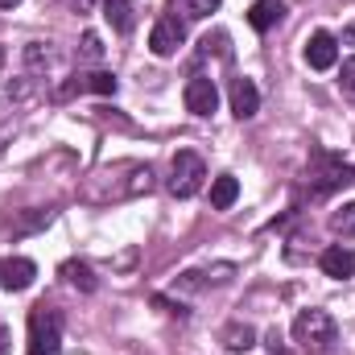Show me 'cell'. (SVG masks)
<instances>
[{"mask_svg":"<svg viewBox=\"0 0 355 355\" xmlns=\"http://www.w3.org/2000/svg\"><path fill=\"white\" fill-rule=\"evenodd\" d=\"M149 190H153V166H145V162H112V166H99L95 174L83 178L79 198L91 202V207H112V202L141 198Z\"/></svg>","mask_w":355,"mask_h":355,"instance_id":"cell-1","label":"cell"},{"mask_svg":"<svg viewBox=\"0 0 355 355\" xmlns=\"http://www.w3.org/2000/svg\"><path fill=\"white\" fill-rule=\"evenodd\" d=\"M25 352L29 355H58L62 352V314L46 302H37L29 310L25 322Z\"/></svg>","mask_w":355,"mask_h":355,"instance_id":"cell-2","label":"cell"},{"mask_svg":"<svg viewBox=\"0 0 355 355\" xmlns=\"http://www.w3.org/2000/svg\"><path fill=\"white\" fill-rule=\"evenodd\" d=\"M310 182H314L318 194H331V190L355 182V166L347 157L331 153V149H310Z\"/></svg>","mask_w":355,"mask_h":355,"instance_id":"cell-3","label":"cell"},{"mask_svg":"<svg viewBox=\"0 0 355 355\" xmlns=\"http://www.w3.org/2000/svg\"><path fill=\"white\" fill-rule=\"evenodd\" d=\"M207 182V162L194 149H178L170 162V194L174 198H194Z\"/></svg>","mask_w":355,"mask_h":355,"instance_id":"cell-4","label":"cell"},{"mask_svg":"<svg viewBox=\"0 0 355 355\" xmlns=\"http://www.w3.org/2000/svg\"><path fill=\"white\" fill-rule=\"evenodd\" d=\"M293 343H302L306 352H327L335 343V318L327 310H302L293 318Z\"/></svg>","mask_w":355,"mask_h":355,"instance_id":"cell-5","label":"cell"},{"mask_svg":"<svg viewBox=\"0 0 355 355\" xmlns=\"http://www.w3.org/2000/svg\"><path fill=\"white\" fill-rule=\"evenodd\" d=\"M182 46H186V21L182 17H162L149 33V50L157 58H174Z\"/></svg>","mask_w":355,"mask_h":355,"instance_id":"cell-6","label":"cell"},{"mask_svg":"<svg viewBox=\"0 0 355 355\" xmlns=\"http://www.w3.org/2000/svg\"><path fill=\"white\" fill-rule=\"evenodd\" d=\"M182 95H186V112H194V116H215V107H219V87L211 75H190Z\"/></svg>","mask_w":355,"mask_h":355,"instance_id":"cell-7","label":"cell"},{"mask_svg":"<svg viewBox=\"0 0 355 355\" xmlns=\"http://www.w3.org/2000/svg\"><path fill=\"white\" fill-rule=\"evenodd\" d=\"M227 99H232V116H236V120H252V116L261 112V87H257L248 75L232 79V91H227Z\"/></svg>","mask_w":355,"mask_h":355,"instance_id":"cell-8","label":"cell"},{"mask_svg":"<svg viewBox=\"0 0 355 355\" xmlns=\"http://www.w3.org/2000/svg\"><path fill=\"white\" fill-rule=\"evenodd\" d=\"M33 277H37V265H33L29 257H8V261H0V289H8V293L29 289Z\"/></svg>","mask_w":355,"mask_h":355,"instance_id":"cell-9","label":"cell"},{"mask_svg":"<svg viewBox=\"0 0 355 355\" xmlns=\"http://www.w3.org/2000/svg\"><path fill=\"white\" fill-rule=\"evenodd\" d=\"M306 62H310L314 71H331V67L339 62V42H335V33H327V29L310 33V42H306Z\"/></svg>","mask_w":355,"mask_h":355,"instance_id":"cell-10","label":"cell"},{"mask_svg":"<svg viewBox=\"0 0 355 355\" xmlns=\"http://www.w3.org/2000/svg\"><path fill=\"white\" fill-rule=\"evenodd\" d=\"M318 268H322L331 281H347V277H355V252L343 248V244H331V248L318 252Z\"/></svg>","mask_w":355,"mask_h":355,"instance_id":"cell-11","label":"cell"},{"mask_svg":"<svg viewBox=\"0 0 355 355\" xmlns=\"http://www.w3.org/2000/svg\"><path fill=\"white\" fill-rule=\"evenodd\" d=\"M281 21H285V0H257V4L248 8V25H252L257 33L277 29Z\"/></svg>","mask_w":355,"mask_h":355,"instance_id":"cell-12","label":"cell"},{"mask_svg":"<svg viewBox=\"0 0 355 355\" xmlns=\"http://www.w3.org/2000/svg\"><path fill=\"white\" fill-rule=\"evenodd\" d=\"M219 343H223L227 352H236V355H240V352H252V347H257V327L236 318V322H227V327H223Z\"/></svg>","mask_w":355,"mask_h":355,"instance_id":"cell-13","label":"cell"},{"mask_svg":"<svg viewBox=\"0 0 355 355\" xmlns=\"http://www.w3.org/2000/svg\"><path fill=\"white\" fill-rule=\"evenodd\" d=\"M58 277H62V281H67L71 289H79V293H95V289H99V277L91 272L87 261H62Z\"/></svg>","mask_w":355,"mask_h":355,"instance_id":"cell-14","label":"cell"},{"mask_svg":"<svg viewBox=\"0 0 355 355\" xmlns=\"http://www.w3.org/2000/svg\"><path fill=\"white\" fill-rule=\"evenodd\" d=\"M99 8H103V21L116 33H128L132 29V0H99Z\"/></svg>","mask_w":355,"mask_h":355,"instance_id":"cell-15","label":"cell"},{"mask_svg":"<svg viewBox=\"0 0 355 355\" xmlns=\"http://www.w3.org/2000/svg\"><path fill=\"white\" fill-rule=\"evenodd\" d=\"M50 219H54V211H50V207H46V211H42V207H33V211H25V215H12V219H8V232H12V236H29V232L46 227Z\"/></svg>","mask_w":355,"mask_h":355,"instance_id":"cell-16","label":"cell"},{"mask_svg":"<svg viewBox=\"0 0 355 355\" xmlns=\"http://www.w3.org/2000/svg\"><path fill=\"white\" fill-rule=\"evenodd\" d=\"M236 198H240V182L232 174H219L211 182V207H215V211H227Z\"/></svg>","mask_w":355,"mask_h":355,"instance_id":"cell-17","label":"cell"},{"mask_svg":"<svg viewBox=\"0 0 355 355\" xmlns=\"http://www.w3.org/2000/svg\"><path fill=\"white\" fill-rule=\"evenodd\" d=\"M223 0H174V12H182V21H202L219 8Z\"/></svg>","mask_w":355,"mask_h":355,"instance_id":"cell-18","label":"cell"},{"mask_svg":"<svg viewBox=\"0 0 355 355\" xmlns=\"http://www.w3.org/2000/svg\"><path fill=\"white\" fill-rule=\"evenodd\" d=\"M50 62H54V50L46 42H29L25 46V67L29 71H50Z\"/></svg>","mask_w":355,"mask_h":355,"instance_id":"cell-19","label":"cell"},{"mask_svg":"<svg viewBox=\"0 0 355 355\" xmlns=\"http://www.w3.org/2000/svg\"><path fill=\"white\" fill-rule=\"evenodd\" d=\"M331 232H335V236H343V240L355 236V202H343V207L331 215Z\"/></svg>","mask_w":355,"mask_h":355,"instance_id":"cell-20","label":"cell"},{"mask_svg":"<svg viewBox=\"0 0 355 355\" xmlns=\"http://www.w3.org/2000/svg\"><path fill=\"white\" fill-rule=\"evenodd\" d=\"M83 87L95 91V95H116V75H107V71H91V75H83Z\"/></svg>","mask_w":355,"mask_h":355,"instance_id":"cell-21","label":"cell"},{"mask_svg":"<svg viewBox=\"0 0 355 355\" xmlns=\"http://www.w3.org/2000/svg\"><path fill=\"white\" fill-rule=\"evenodd\" d=\"M99 58H103V42H99V33H83L79 62H99Z\"/></svg>","mask_w":355,"mask_h":355,"instance_id":"cell-22","label":"cell"},{"mask_svg":"<svg viewBox=\"0 0 355 355\" xmlns=\"http://www.w3.org/2000/svg\"><path fill=\"white\" fill-rule=\"evenodd\" d=\"M339 83H343V91H347V95H355V58H347V62H343V75H339Z\"/></svg>","mask_w":355,"mask_h":355,"instance_id":"cell-23","label":"cell"},{"mask_svg":"<svg viewBox=\"0 0 355 355\" xmlns=\"http://www.w3.org/2000/svg\"><path fill=\"white\" fill-rule=\"evenodd\" d=\"M268 352H277V355H289V347H285V343H281V335H277V331H272V335H268Z\"/></svg>","mask_w":355,"mask_h":355,"instance_id":"cell-24","label":"cell"},{"mask_svg":"<svg viewBox=\"0 0 355 355\" xmlns=\"http://www.w3.org/2000/svg\"><path fill=\"white\" fill-rule=\"evenodd\" d=\"M0 355H8V331L0 327Z\"/></svg>","mask_w":355,"mask_h":355,"instance_id":"cell-25","label":"cell"},{"mask_svg":"<svg viewBox=\"0 0 355 355\" xmlns=\"http://www.w3.org/2000/svg\"><path fill=\"white\" fill-rule=\"evenodd\" d=\"M71 4H75L79 12H87V8H91V4H95V0H71Z\"/></svg>","mask_w":355,"mask_h":355,"instance_id":"cell-26","label":"cell"},{"mask_svg":"<svg viewBox=\"0 0 355 355\" xmlns=\"http://www.w3.org/2000/svg\"><path fill=\"white\" fill-rule=\"evenodd\" d=\"M17 4H21V0H0V8H17Z\"/></svg>","mask_w":355,"mask_h":355,"instance_id":"cell-27","label":"cell"},{"mask_svg":"<svg viewBox=\"0 0 355 355\" xmlns=\"http://www.w3.org/2000/svg\"><path fill=\"white\" fill-rule=\"evenodd\" d=\"M4 58H8V50H4V46H0V67H4Z\"/></svg>","mask_w":355,"mask_h":355,"instance_id":"cell-28","label":"cell"}]
</instances>
